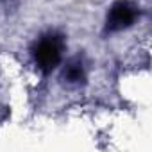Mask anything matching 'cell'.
I'll use <instances>...</instances> for the list:
<instances>
[{
    "instance_id": "1",
    "label": "cell",
    "mask_w": 152,
    "mask_h": 152,
    "mask_svg": "<svg viewBox=\"0 0 152 152\" xmlns=\"http://www.w3.org/2000/svg\"><path fill=\"white\" fill-rule=\"evenodd\" d=\"M63 48H64V39L57 32H47L39 39H36L32 47V57L38 68L45 73L52 72L63 57Z\"/></svg>"
},
{
    "instance_id": "2",
    "label": "cell",
    "mask_w": 152,
    "mask_h": 152,
    "mask_svg": "<svg viewBox=\"0 0 152 152\" xmlns=\"http://www.w3.org/2000/svg\"><path fill=\"white\" fill-rule=\"evenodd\" d=\"M140 16V9L131 0H116L111 6L107 18H106V31L107 32H118L127 27H131L136 18Z\"/></svg>"
},
{
    "instance_id": "3",
    "label": "cell",
    "mask_w": 152,
    "mask_h": 152,
    "mask_svg": "<svg viewBox=\"0 0 152 152\" xmlns=\"http://www.w3.org/2000/svg\"><path fill=\"white\" fill-rule=\"evenodd\" d=\"M64 77L68 79V83H81L84 81V68L79 61H72L68 63V66L64 68Z\"/></svg>"
}]
</instances>
